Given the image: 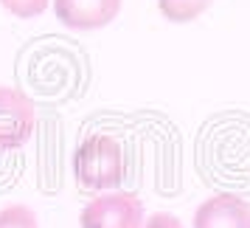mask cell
<instances>
[{"mask_svg":"<svg viewBox=\"0 0 250 228\" xmlns=\"http://www.w3.org/2000/svg\"><path fill=\"white\" fill-rule=\"evenodd\" d=\"M73 175L82 192H113L126 175L121 141L107 133H96L82 141L73 152Z\"/></svg>","mask_w":250,"mask_h":228,"instance_id":"cell-1","label":"cell"},{"mask_svg":"<svg viewBox=\"0 0 250 228\" xmlns=\"http://www.w3.org/2000/svg\"><path fill=\"white\" fill-rule=\"evenodd\" d=\"M82 228H144V200L135 192L113 189L96 194L79 214Z\"/></svg>","mask_w":250,"mask_h":228,"instance_id":"cell-2","label":"cell"},{"mask_svg":"<svg viewBox=\"0 0 250 228\" xmlns=\"http://www.w3.org/2000/svg\"><path fill=\"white\" fill-rule=\"evenodd\" d=\"M37 130L34 102L17 88L0 85V152L20 149Z\"/></svg>","mask_w":250,"mask_h":228,"instance_id":"cell-3","label":"cell"},{"mask_svg":"<svg viewBox=\"0 0 250 228\" xmlns=\"http://www.w3.org/2000/svg\"><path fill=\"white\" fill-rule=\"evenodd\" d=\"M57 20L70 31H99L121 12V0H51Z\"/></svg>","mask_w":250,"mask_h":228,"instance_id":"cell-4","label":"cell"},{"mask_svg":"<svg viewBox=\"0 0 250 228\" xmlns=\"http://www.w3.org/2000/svg\"><path fill=\"white\" fill-rule=\"evenodd\" d=\"M194 228H250V203L239 194L219 192L197 205Z\"/></svg>","mask_w":250,"mask_h":228,"instance_id":"cell-5","label":"cell"},{"mask_svg":"<svg viewBox=\"0 0 250 228\" xmlns=\"http://www.w3.org/2000/svg\"><path fill=\"white\" fill-rule=\"evenodd\" d=\"M214 6V0H158L160 14L169 23H194L197 17H203L208 9Z\"/></svg>","mask_w":250,"mask_h":228,"instance_id":"cell-6","label":"cell"},{"mask_svg":"<svg viewBox=\"0 0 250 228\" xmlns=\"http://www.w3.org/2000/svg\"><path fill=\"white\" fill-rule=\"evenodd\" d=\"M0 228H40V226H37V214L31 205L12 203L6 208H0Z\"/></svg>","mask_w":250,"mask_h":228,"instance_id":"cell-7","label":"cell"},{"mask_svg":"<svg viewBox=\"0 0 250 228\" xmlns=\"http://www.w3.org/2000/svg\"><path fill=\"white\" fill-rule=\"evenodd\" d=\"M48 3L51 0H0V6L17 20H34L40 14H45Z\"/></svg>","mask_w":250,"mask_h":228,"instance_id":"cell-8","label":"cell"}]
</instances>
